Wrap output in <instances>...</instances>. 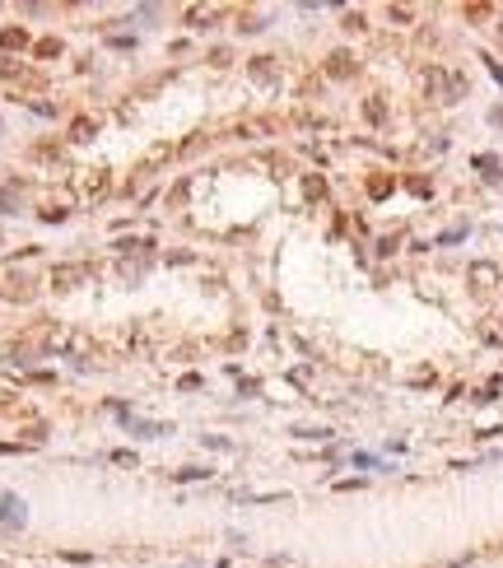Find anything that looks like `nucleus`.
<instances>
[{
  "instance_id": "7ed1b4c3",
  "label": "nucleus",
  "mask_w": 503,
  "mask_h": 568,
  "mask_svg": "<svg viewBox=\"0 0 503 568\" xmlns=\"http://www.w3.org/2000/svg\"><path fill=\"white\" fill-rule=\"evenodd\" d=\"M331 75H354V65H349L345 51H336V56H331Z\"/></svg>"
},
{
  "instance_id": "f03ea898",
  "label": "nucleus",
  "mask_w": 503,
  "mask_h": 568,
  "mask_svg": "<svg viewBox=\"0 0 503 568\" xmlns=\"http://www.w3.org/2000/svg\"><path fill=\"white\" fill-rule=\"evenodd\" d=\"M494 279H499V270H494V266H485V261L471 266V284H475V289H494Z\"/></svg>"
},
{
  "instance_id": "20e7f679",
  "label": "nucleus",
  "mask_w": 503,
  "mask_h": 568,
  "mask_svg": "<svg viewBox=\"0 0 503 568\" xmlns=\"http://www.w3.org/2000/svg\"><path fill=\"white\" fill-rule=\"evenodd\" d=\"M75 279H79V270H56V284H61V289H70Z\"/></svg>"
},
{
  "instance_id": "f257e3e1",
  "label": "nucleus",
  "mask_w": 503,
  "mask_h": 568,
  "mask_svg": "<svg viewBox=\"0 0 503 568\" xmlns=\"http://www.w3.org/2000/svg\"><path fill=\"white\" fill-rule=\"evenodd\" d=\"M0 522H5V526H19V522H24V503H19L15 494H5V498H0Z\"/></svg>"
}]
</instances>
